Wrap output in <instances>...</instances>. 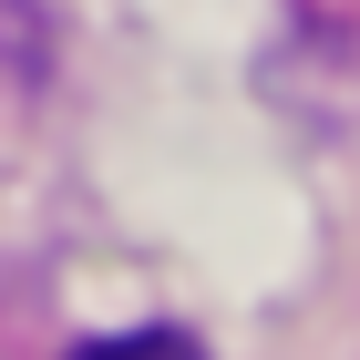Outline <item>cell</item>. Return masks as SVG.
Returning <instances> with one entry per match:
<instances>
[{"label":"cell","mask_w":360,"mask_h":360,"mask_svg":"<svg viewBox=\"0 0 360 360\" xmlns=\"http://www.w3.org/2000/svg\"><path fill=\"white\" fill-rule=\"evenodd\" d=\"M72 360H206L186 330H124V340H83Z\"/></svg>","instance_id":"obj_1"}]
</instances>
